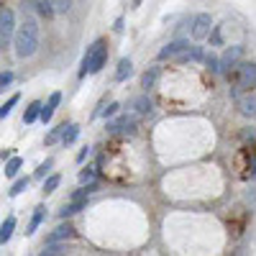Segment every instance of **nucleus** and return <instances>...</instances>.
Masks as SVG:
<instances>
[{"instance_id":"nucleus-1","label":"nucleus","mask_w":256,"mask_h":256,"mask_svg":"<svg viewBox=\"0 0 256 256\" xmlns=\"http://www.w3.org/2000/svg\"><path fill=\"white\" fill-rule=\"evenodd\" d=\"M16 54L20 59H28L36 54L38 49V24L34 18H26L24 24H20V28L16 31Z\"/></svg>"},{"instance_id":"nucleus-2","label":"nucleus","mask_w":256,"mask_h":256,"mask_svg":"<svg viewBox=\"0 0 256 256\" xmlns=\"http://www.w3.org/2000/svg\"><path fill=\"white\" fill-rule=\"evenodd\" d=\"M105 62H108V41H105V38H98L95 44L88 49L84 59H82L80 77H84V74H98V72L105 67Z\"/></svg>"},{"instance_id":"nucleus-3","label":"nucleus","mask_w":256,"mask_h":256,"mask_svg":"<svg viewBox=\"0 0 256 256\" xmlns=\"http://www.w3.org/2000/svg\"><path fill=\"white\" fill-rule=\"evenodd\" d=\"M233 92L238 90H251L256 88V62H244L236 67V74H233Z\"/></svg>"},{"instance_id":"nucleus-4","label":"nucleus","mask_w":256,"mask_h":256,"mask_svg":"<svg viewBox=\"0 0 256 256\" xmlns=\"http://www.w3.org/2000/svg\"><path fill=\"white\" fill-rule=\"evenodd\" d=\"M192 49H195V46H190V41L177 38V41L166 44V46L159 52V59H169V62H187V59H192Z\"/></svg>"},{"instance_id":"nucleus-5","label":"nucleus","mask_w":256,"mask_h":256,"mask_svg":"<svg viewBox=\"0 0 256 256\" xmlns=\"http://www.w3.org/2000/svg\"><path fill=\"white\" fill-rule=\"evenodd\" d=\"M10 38H16V16L10 8L3 6V10H0V44L8 46Z\"/></svg>"},{"instance_id":"nucleus-6","label":"nucleus","mask_w":256,"mask_h":256,"mask_svg":"<svg viewBox=\"0 0 256 256\" xmlns=\"http://www.w3.org/2000/svg\"><path fill=\"white\" fill-rule=\"evenodd\" d=\"M88 195H90V187L77 190L74 195H72V200H70L67 205H64V208L59 210V216H62V218H67V216H74V212L84 210V208H88Z\"/></svg>"},{"instance_id":"nucleus-7","label":"nucleus","mask_w":256,"mask_h":256,"mask_svg":"<svg viewBox=\"0 0 256 256\" xmlns=\"http://www.w3.org/2000/svg\"><path fill=\"white\" fill-rule=\"evenodd\" d=\"M210 28H212V18H210L208 13L195 16V20H192V38H205V36H210Z\"/></svg>"},{"instance_id":"nucleus-8","label":"nucleus","mask_w":256,"mask_h":256,"mask_svg":"<svg viewBox=\"0 0 256 256\" xmlns=\"http://www.w3.org/2000/svg\"><path fill=\"white\" fill-rule=\"evenodd\" d=\"M241 54H244V46H238V44H236V46H230V49L220 56V70H218V72L228 74L233 67H236V62H238V56H241Z\"/></svg>"},{"instance_id":"nucleus-9","label":"nucleus","mask_w":256,"mask_h":256,"mask_svg":"<svg viewBox=\"0 0 256 256\" xmlns=\"http://www.w3.org/2000/svg\"><path fill=\"white\" fill-rule=\"evenodd\" d=\"M108 131L110 134H134L136 131V120L128 118V116H120V118L108 123Z\"/></svg>"},{"instance_id":"nucleus-10","label":"nucleus","mask_w":256,"mask_h":256,"mask_svg":"<svg viewBox=\"0 0 256 256\" xmlns=\"http://www.w3.org/2000/svg\"><path fill=\"white\" fill-rule=\"evenodd\" d=\"M238 108H241V113L246 116V118H256V92H246L241 100H238Z\"/></svg>"},{"instance_id":"nucleus-11","label":"nucleus","mask_w":256,"mask_h":256,"mask_svg":"<svg viewBox=\"0 0 256 256\" xmlns=\"http://www.w3.org/2000/svg\"><path fill=\"white\" fill-rule=\"evenodd\" d=\"M72 236H74V228H72V226H59L54 233H49L46 244H62V241H67V238H72Z\"/></svg>"},{"instance_id":"nucleus-12","label":"nucleus","mask_w":256,"mask_h":256,"mask_svg":"<svg viewBox=\"0 0 256 256\" xmlns=\"http://www.w3.org/2000/svg\"><path fill=\"white\" fill-rule=\"evenodd\" d=\"M62 102V92H52V98H49V102L41 108V120L44 123H49L52 120V116H54V110H56V105Z\"/></svg>"},{"instance_id":"nucleus-13","label":"nucleus","mask_w":256,"mask_h":256,"mask_svg":"<svg viewBox=\"0 0 256 256\" xmlns=\"http://www.w3.org/2000/svg\"><path fill=\"white\" fill-rule=\"evenodd\" d=\"M159 74H162V70H159V67H148V70L144 72V77H141V88H146V90L156 88V82H159Z\"/></svg>"},{"instance_id":"nucleus-14","label":"nucleus","mask_w":256,"mask_h":256,"mask_svg":"<svg viewBox=\"0 0 256 256\" xmlns=\"http://www.w3.org/2000/svg\"><path fill=\"white\" fill-rule=\"evenodd\" d=\"M131 72H134L131 59H120V62H118V70H116V80H118V82H123V80L131 77Z\"/></svg>"},{"instance_id":"nucleus-15","label":"nucleus","mask_w":256,"mask_h":256,"mask_svg":"<svg viewBox=\"0 0 256 256\" xmlns=\"http://www.w3.org/2000/svg\"><path fill=\"white\" fill-rule=\"evenodd\" d=\"M13 230H16V218L10 216V218H6V223H3V228H0V244H8L10 241V236H13Z\"/></svg>"},{"instance_id":"nucleus-16","label":"nucleus","mask_w":256,"mask_h":256,"mask_svg":"<svg viewBox=\"0 0 256 256\" xmlns=\"http://www.w3.org/2000/svg\"><path fill=\"white\" fill-rule=\"evenodd\" d=\"M134 110L138 116H148V113H152V100H148V98H136L134 100Z\"/></svg>"},{"instance_id":"nucleus-17","label":"nucleus","mask_w":256,"mask_h":256,"mask_svg":"<svg viewBox=\"0 0 256 256\" xmlns=\"http://www.w3.org/2000/svg\"><path fill=\"white\" fill-rule=\"evenodd\" d=\"M41 108H44L41 102H31L28 108H26V116H24V120H26V123H34L36 118H41Z\"/></svg>"},{"instance_id":"nucleus-18","label":"nucleus","mask_w":256,"mask_h":256,"mask_svg":"<svg viewBox=\"0 0 256 256\" xmlns=\"http://www.w3.org/2000/svg\"><path fill=\"white\" fill-rule=\"evenodd\" d=\"M44 216H46V208H36V212H34V218H31V223H28V230H26V233H34V230L41 226Z\"/></svg>"},{"instance_id":"nucleus-19","label":"nucleus","mask_w":256,"mask_h":256,"mask_svg":"<svg viewBox=\"0 0 256 256\" xmlns=\"http://www.w3.org/2000/svg\"><path fill=\"white\" fill-rule=\"evenodd\" d=\"M20 164H24V162H20L18 156H10L8 164H6V174H8V177H16V174H18V169H20Z\"/></svg>"},{"instance_id":"nucleus-20","label":"nucleus","mask_w":256,"mask_h":256,"mask_svg":"<svg viewBox=\"0 0 256 256\" xmlns=\"http://www.w3.org/2000/svg\"><path fill=\"white\" fill-rule=\"evenodd\" d=\"M26 187H28V177H20V180H16V182H13V187L8 190V192H10V198L20 195V192H24Z\"/></svg>"},{"instance_id":"nucleus-21","label":"nucleus","mask_w":256,"mask_h":256,"mask_svg":"<svg viewBox=\"0 0 256 256\" xmlns=\"http://www.w3.org/2000/svg\"><path fill=\"white\" fill-rule=\"evenodd\" d=\"M59 182H62V177H59V174H52V177L44 182V190H41V192H44V195H52V192L59 187Z\"/></svg>"},{"instance_id":"nucleus-22","label":"nucleus","mask_w":256,"mask_h":256,"mask_svg":"<svg viewBox=\"0 0 256 256\" xmlns=\"http://www.w3.org/2000/svg\"><path fill=\"white\" fill-rule=\"evenodd\" d=\"M64 131H67V123H62V126H56L54 131H52V134L46 136V144H49V146H52V144H56V141H59V138L64 136Z\"/></svg>"},{"instance_id":"nucleus-23","label":"nucleus","mask_w":256,"mask_h":256,"mask_svg":"<svg viewBox=\"0 0 256 256\" xmlns=\"http://www.w3.org/2000/svg\"><path fill=\"white\" fill-rule=\"evenodd\" d=\"M77 136H80V128H77V126H67V131H64V136H62V144L67 146V144H72Z\"/></svg>"},{"instance_id":"nucleus-24","label":"nucleus","mask_w":256,"mask_h":256,"mask_svg":"<svg viewBox=\"0 0 256 256\" xmlns=\"http://www.w3.org/2000/svg\"><path fill=\"white\" fill-rule=\"evenodd\" d=\"M52 6L56 13H70L72 10V0H52Z\"/></svg>"},{"instance_id":"nucleus-25","label":"nucleus","mask_w":256,"mask_h":256,"mask_svg":"<svg viewBox=\"0 0 256 256\" xmlns=\"http://www.w3.org/2000/svg\"><path fill=\"white\" fill-rule=\"evenodd\" d=\"M80 182H82V184L95 182V169H92V166H84L82 172H80Z\"/></svg>"},{"instance_id":"nucleus-26","label":"nucleus","mask_w":256,"mask_h":256,"mask_svg":"<svg viewBox=\"0 0 256 256\" xmlns=\"http://www.w3.org/2000/svg\"><path fill=\"white\" fill-rule=\"evenodd\" d=\"M18 100H20V98H18V95H13V98H10L8 102H3V108H0V118H6V116H10V110L16 108V102H18Z\"/></svg>"},{"instance_id":"nucleus-27","label":"nucleus","mask_w":256,"mask_h":256,"mask_svg":"<svg viewBox=\"0 0 256 256\" xmlns=\"http://www.w3.org/2000/svg\"><path fill=\"white\" fill-rule=\"evenodd\" d=\"M52 164H54V162H52V159H46L44 164H41V166L36 169V174H34V177H36V180H41V177H46V172H49V169H52Z\"/></svg>"},{"instance_id":"nucleus-28","label":"nucleus","mask_w":256,"mask_h":256,"mask_svg":"<svg viewBox=\"0 0 256 256\" xmlns=\"http://www.w3.org/2000/svg\"><path fill=\"white\" fill-rule=\"evenodd\" d=\"M10 82H13V72H3V77H0V88L6 90V88H8Z\"/></svg>"},{"instance_id":"nucleus-29","label":"nucleus","mask_w":256,"mask_h":256,"mask_svg":"<svg viewBox=\"0 0 256 256\" xmlns=\"http://www.w3.org/2000/svg\"><path fill=\"white\" fill-rule=\"evenodd\" d=\"M212 44H216V46H220V26H216V31H212Z\"/></svg>"},{"instance_id":"nucleus-30","label":"nucleus","mask_w":256,"mask_h":256,"mask_svg":"<svg viewBox=\"0 0 256 256\" xmlns=\"http://www.w3.org/2000/svg\"><path fill=\"white\" fill-rule=\"evenodd\" d=\"M118 108H120L118 102H110L108 108H105V116H116V113H118Z\"/></svg>"},{"instance_id":"nucleus-31","label":"nucleus","mask_w":256,"mask_h":256,"mask_svg":"<svg viewBox=\"0 0 256 256\" xmlns=\"http://www.w3.org/2000/svg\"><path fill=\"white\" fill-rule=\"evenodd\" d=\"M88 156H90V146H84L82 152H80V156H77V162H84V159H88Z\"/></svg>"},{"instance_id":"nucleus-32","label":"nucleus","mask_w":256,"mask_h":256,"mask_svg":"<svg viewBox=\"0 0 256 256\" xmlns=\"http://www.w3.org/2000/svg\"><path fill=\"white\" fill-rule=\"evenodd\" d=\"M251 177L256 180V152H254V164H251Z\"/></svg>"},{"instance_id":"nucleus-33","label":"nucleus","mask_w":256,"mask_h":256,"mask_svg":"<svg viewBox=\"0 0 256 256\" xmlns=\"http://www.w3.org/2000/svg\"><path fill=\"white\" fill-rule=\"evenodd\" d=\"M141 6V0H134V8H138Z\"/></svg>"}]
</instances>
